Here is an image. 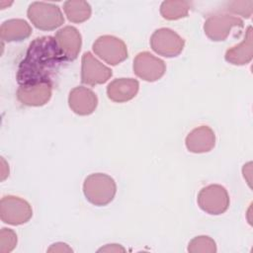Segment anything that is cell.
I'll use <instances>...</instances> for the list:
<instances>
[{"label":"cell","mask_w":253,"mask_h":253,"mask_svg":"<svg viewBox=\"0 0 253 253\" xmlns=\"http://www.w3.org/2000/svg\"><path fill=\"white\" fill-rule=\"evenodd\" d=\"M251 165H252V163L248 162L247 164H245L243 166V169H242L243 176L246 179V181L250 187H251Z\"/></svg>","instance_id":"25"},{"label":"cell","mask_w":253,"mask_h":253,"mask_svg":"<svg viewBox=\"0 0 253 253\" xmlns=\"http://www.w3.org/2000/svg\"><path fill=\"white\" fill-rule=\"evenodd\" d=\"M93 51L96 55L111 65H117L127 57L126 43L114 36H101L93 43Z\"/></svg>","instance_id":"6"},{"label":"cell","mask_w":253,"mask_h":253,"mask_svg":"<svg viewBox=\"0 0 253 253\" xmlns=\"http://www.w3.org/2000/svg\"><path fill=\"white\" fill-rule=\"evenodd\" d=\"M184 40L173 30L161 28L156 30L150 38L151 48L159 55L174 57L179 55L184 48Z\"/></svg>","instance_id":"7"},{"label":"cell","mask_w":253,"mask_h":253,"mask_svg":"<svg viewBox=\"0 0 253 253\" xmlns=\"http://www.w3.org/2000/svg\"><path fill=\"white\" fill-rule=\"evenodd\" d=\"M63 10L67 19L72 23H83L91 16V6L86 1L69 0L64 2Z\"/></svg>","instance_id":"18"},{"label":"cell","mask_w":253,"mask_h":253,"mask_svg":"<svg viewBox=\"0 0 253 253\" xmlns=\"http://www.w3.org/2000/svg\"><path fill=\"white\" fill-rule=\"evenodd\" d=\"M233 28H243V21L227 14H214L210 16L204 25L205 34L213 42L224 41Z\"/></svg>","instance_id":"8"},{"label":"cell","mask_w":253,"mask_h":253,"mask_svg":"<svg viewBox=\"0 0 253 253\" xmlns=\"http://www.w3.org/2000/svg\"><path fill=\"white\" fill-rule=\"evenodd\" d=\"M99 252H125L126 249L119 244H107L98 250Z\"/></svg>","instance_id":"24"},{"label":"cell","mask_w":253,"mask_h":253,"mask_svg":"<svg viewBox=\"0 0 253 253\" xmlns=\"http://www.w3.org/2000/svg\"><path fill=\"white\" fill-rule=\"evenodd\" d=\"M33 216L30 204L16 196H5L0 202V217L3 222L11 225L26 223Z\"/></svg>","instance_id":"5"},{"label":"cell","mask_w":253,"mask_h":253,"mask_svg":"<svg viewBox=\"0 0 253 253\" xmlns=\"http://www.w3.org/2000/svg\"><path fill=\"white\" fill-rule=\"evenodd\" d=\"M191 2L181 0H168L162 2L160 14L166 20H178L188 15L191 8Z\"/></svg>","instance_id":"19"},{"label":"cell","mask_w":253,"mask_h":253,"mask_svg":"<svg viewBox=\"0 0 253 253\" xmlns=\"http://www.w3.org/2000/svg\"><path fill=\"white\" fill-rule=\"evenodd\" d=\"M188 251L190 253H215L216 244L210 236L201 235L193 238L189 242Z\"/></svg>","instance_id":"20"},{"label":"cell","mask_w":253,"mask_h":253,"mask_svg":"<svg viewBox=\"0 0 253 253\" xmlns=\"http://www.w3.org/2000/svg\"><path fill=\"white\" fill-rule=\"evenodd\" d=\"M198 205L209 214L218 215L225 212L229 207V196L226 189L217 184L204 187L198 194Z\"/></svg>","instance_id":"4"},{"label":"cell","mask_w":253,"mask_h":253,"mask_svg":"<svg viewBox=\"0 0 253 253\" xmlns=\"http://www.w3.org/2000/svg\"><path fill=\"white\" fill-rule=\"evenodd\" d=\"M47 252H72V249L65 243L62 242H57L52 244L48 249Z\"/></svg>","instance_id":"23"},{"label":"cell","mask_w":253,"mask_h":253,"mask_svg":"<svg viewBox=\"0 0 253 253\" xmlns=\"http://www.w3.org/2000/svg\"><path fill=\"white\" fill-rule=\"evenodd\" d=\"M253 37L252 27L249 26L246 30L243 41L228 48L225 52V60L233 65H245L249 63L253 56Z\"/></svg>","instance_id":"16"},{"label":"cell","mask_w":253,"mask_h":253,"mask_svg":"<svg viewBox=\"0 0 253 253\" xmlns=\"http://www.w3.org/2000/svg\"><path fill=\"white\" fill-rule=\"evenodd\" d=\"M66 60L54 37L37 38L30 43L19 64L17 82L20 86L51 83V79Z\"/></svg>","instance_id":"1"},{"label":"cell","mask_w":253,"mask_h":253,"mask_svg":"<svg viewBox=\"0 0 253 253\" xmlns=\"http://www.w3.org/2000/svg\"><path fill=\"white\" fill-rule=\"evenodd\" d=\"M83 193L93 205L102 207L110 204L117 193L115 180L104 173H93L83 183Z\"/></svg>","instance_id":"2"},{"label":"cell","mask_w":253,"mask_h":253,"mask_svg":"<svg viewBox=\"0 0 253 253\" xmlns=\"http://www.w3.org/2000/svg\"><path fill=\"white\" fill-rule=\"evenodd\" d=\"M17 244V235L10 228H2L0 231V252L9 253Z\"/></svg>","instance_id":"21"},{"label":"cell","mask_w":253,"mask_h":253,"mask_svg":"<svg viewBox=\"0 0 253 253\" xmlns=\"http://www.w3.org/2000/svg\"><path fill=\"white\" fill-rule=\"evenodd\" d=\"M227 10L244 18H250L253 10V1H232L227 5Z\"/></svg>","instance_id":"22"},{"label":"cell","mask_w":253,"mask_h":253,"mask_svg":"<svg viewBox=\"0 0 253 253\" xmlns=\"http://www.w3.org/2000/svg\"><path fill=\"white\" fill-rule=\"evenodd\" d=\"M68 105L75 114L79 116H88L97 108L98 98L91 89L77 86L69 93Z\"/></svg>","instance_id":"12"},{"label":"cell","mask_w":253,"mask_h":253,"mask_svg":"<svg viewBox=\"0 0 253 253\" xmlns=\"http://www.w3.org/2000/svg\"><path fill=\"white\" fill-rule=\"evenodd\" d=\"M32 24L42 31H52L64 23L60 8L52 3L33 2L27 11Z\"/></svg>","instance_id":"3"},{"label":"cell","mask_w":253,"mask_h":253,"mask_svg":"<svg viewBox=\"0 0 253 253\" xmlns=\"http://www.w3.org/2000/svg\"><path fill=\"white\" fill-rule=\"evenodd\" d=\"M139 89V83L133 78H117L107 87L108 98L116 103H125L133 99Z\"/></svg>","instance_id":"15"},{"label":"cell","mask_w":253,"mask_h":253,"mask_svg":"<svg viewBox=\"0 0 253 253\" xmlns=\"http://www.w3.org/2000/svg\"><path fill=\"white\" fill-rule=\"evenodd\" d=\"M1 162H2V174H1V180H4L8 175H9V170H5V169H9V167L7 166L5 160L3 159V157L1 158Z\"/></svg>","instance_id":"26"},{"label":"cell","mask_w":253,"mask_h":253,"mask_svg":"<svg viewBox=\"0 0 253 253\" xmlns=\"http://www.w3.org/2000/svg\"><path fill=\"white\" fill-rule=\"evenodd\" d=\"M32 34V28L23 19H10L0 27V37L4 42H20L28 39Z\"/></svg>","instance_id":"17"},{"label":"cell","mask_w":253,"mask_h":253,"mask_svg":"<svg viewBox=\"0 0 253 253\" xmlns=\"http://www.w3.org/2000/svg\"><path fill=\"white\" fill-rule=\"evenodd\" d=\"M51 93L52 84L48 82L22 85L17 90V98L25 106L40 107L49 101Z\"/></svg>","instance_id":"11"},{"label":"cell","mask_w":253,"mask_h":253,"mask_svg":"<svg viewBox=\"0 0 253 253\" xmlns=\"http://www.w3.org/2000/svg\"><path fill=\"white\" fill-rule=\"evenodd\" d=\"M187 149L193 153L211 151L215 144V134L208 126H201L189 132L185 139Z\"/></svg>","instance_id":"13"},{"label":"cell","mask_w":253,"mask_h":253,"mask_svg":"<svg viewBox=\"0 0 253 253\" xmlns=\"http://www.w3.org/2000/svg\"><path fill=\"white\" fill-rule=\"evenodd\" d=\"M54 38L67 60L72 61L77 58L81 48L82 39L79 31L75 27L66 26L58 30Z\"/></svg>","instance_id":"14"},{"label":"cell","mask_w":253,"mask_h":253,"mask_svg":"<svg viewBox=\"0 0 253 253\" xmlns=\"http://www.w3.org/2000/svg\"><path fill=\"white\" fill-rule=\"evenodd\" d=\"M166 71L165 62L148 51L139 52L133 60V72L142 80L154 82Z\"/></svg>","instance_id":"9"},{"label":"cell","mask_w":253,"mask_h":253,"mask_svg":"<svg viewBox=\"0 0 253 253\" xmlns=\"http://www.w3.org/2000/svg\"><path fill=\"white\" fill-rule=\"evenodd\" d=\"M112 70L101 63L91 52H84L81 60V81L95 86L107 82L112 76Z\"/></svg>","instance_id":"10"}]
</instances>
